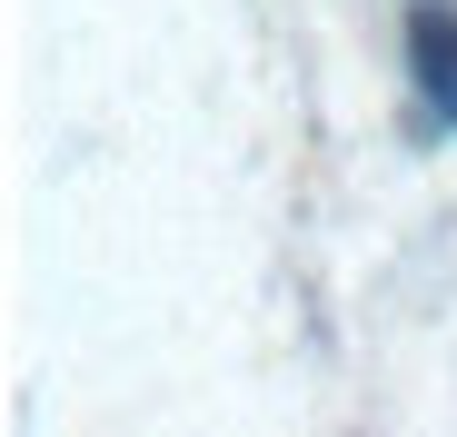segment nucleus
<instances>
[{
    "label": "nucleus",
    "instance_id": "1",
    "mask_svg": "<svg viewBox=\"0 0 457 437\" xmlns=\"http://www.w3.org/2000/svg\"><path fill=\"white\" fill-rule=\"evenodd\" d=\"M408 60H418L428 110L457 129V21H447V11H418V21H408Z\"/></svg>",
    "mask_w": 457,
    "mask_h": 437
}]
</instances>
